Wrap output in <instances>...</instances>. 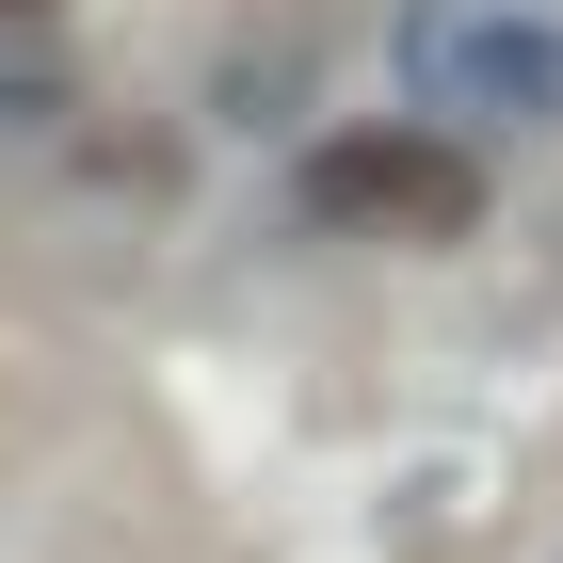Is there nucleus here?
Here are the masks:
<instances>
[{
  "label": "nucleus",
  "instance_id": "obj_2",
  "mask_svg": "<svg viewBox=\"0 0 563 563\" xmlns=\"http://www.w3.org/2000/svg\"><path fill=\"white\" fill-rule=\"evenodd\" d=\"M402 65L467 130H563V0H419Z\"/></svg>",
  "mask_w": 563,
  "mask_h": 563
},
{
  "label": "nucleus",
  "instance_id": "obj_1",
  "mask_svg": "<svg viewBox=\"0 0 563 563\" xmlns=\"http://www.w3.org/2000/svg\"><path fill=\"white\" fill-rule=\"evenodd\" d=\"M306 225L339 242H467L483 225V145L467 130H322L306 145Z\"/></svg>",
  "mask_w": 563,
  "mask_h": 563
}]
</instances>
